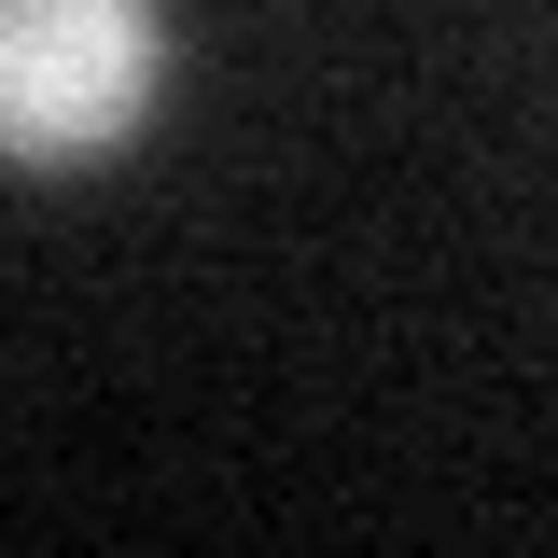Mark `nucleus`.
<instances>
[{
    "label": "nucleus",
    "mask_w": 558,
    "mask_h": 558,
    "mask_svg": "<svg viewBox=\"0 0 558 558\" xmlns=\"http://www.w3.org/2000/svg\"><path fill=\"white\" fill-rule=\"evenodd\" d=\"M168 98V0H0V168H98Z\"/></svg>",
    "instance_id": "nucleus-1"
}]
</instances>
